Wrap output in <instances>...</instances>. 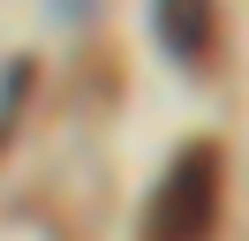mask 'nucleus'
<instances>
[{
	"instance_id": "nucleus-1",
	"label": "nucleus",
	"mask_w": 249,
	"mask_h": 241,
	"mask_svg": "<svg viewBox=\"0 0 249 241\" xmlns=\"http://www.w3.org/2000/svg\"><path fill=\"white\" fill-rule=\"evenodd\" d=\"M219 226V143H189L151 204V241H204Z\"/></svg>"
},
{
	"instance_id": "nucleus-2",
	"label": "nucleus",
	"mask_w": 249,
	"mask_h": 241,
	"mask_svg": "<svg viewBox=\"0 0 249 241\" xmlns=\"http://www.w3.org/2000/svg\"><path fill=\"white\" fill-rule=\"evenodd\" d=\"M159 38H166L174 60H189V68H204L219 45V15L212 0H159Z\"/></svg>"
}]
</instances>
